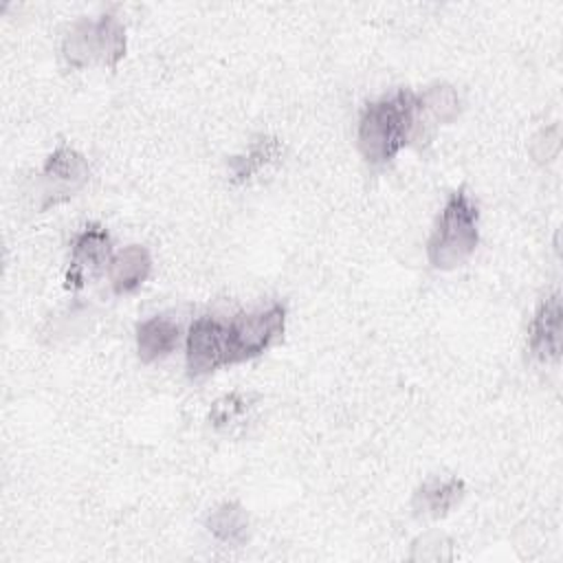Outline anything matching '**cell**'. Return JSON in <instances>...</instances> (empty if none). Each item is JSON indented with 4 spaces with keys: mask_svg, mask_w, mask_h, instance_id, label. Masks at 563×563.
I'll use <instances>...</instances> for the list:
<instances>
[{
    "mask_svg": "<svg viewBox=\"0 0 563 563\" xmlns=\"http://www.w3.org/2000/svg\"><path fill=\"white\" fill-rule=\"evenodd\" d=\"M284 328L286 308L282 303L229 321L200 317L187 332V374L200 378L220 367L255 358L282 341Z\"/></svg>",
    "mask_w": 563,
    "mask_h": 563,
    "instance_id": "obj_1",
    "label": "cell"
},
{
    "mask_svg": "<svg viewBox=\"0 0 563 563\" xmlns=\"http://www.w3.org/2000/svg\"><path fill=\"white\" fill-rule=\"evenodd\" d=\"M420 97L400 88L367 103L358 119V150L369 165L389 163L413 136Z\"/></svg>",
    "mask_w": 563,
    "mask_h": 563,
    "instance_id": "obj_2",
    "label": "cell"
},
{
    "mask_svg": "<svg viewBox=\"0 0 563 563\" xmlns=\"http://www.w3.org/2000/svg\"><path fill=\"white\" fill-rule=\"evenodd\" d=\"M479 211L464 187L453 191L440 211L435 229L427 242L429 264L438 271H451L464 264L479 242Z\"/></svg>",
    "mask_w": 563,
    "mask_h": 563,
    "instance_id": "obj_3",
    "label": "cell"
},
{
    "mask_svg": "<svg viewBox=\"0 0 563 563\" xmlns=\"http://www.w3.org/2000/svg\"><path fill=\"white\" fill-rule=\"evenodd\" d=\"M62 53L73 68H84L92 62L114 68L125 53V29L114 15L99 20H77L64 37Z\"/></svg>",
    "mask_w": 563,
    "mask_h": 563,
    "instance_id": "obj_4",
    "label": "cell"
},
{
    "mask_svg": "<svg viewBox=\"0 0 563 563\" xmlns=\"http://www.w3.org/2000/svg\"><path fill=\"white\" fill-rule=\"evenodd\" d=\"M88 176H90V167L86 163V158L62 145L57 147L44 163V169H42V202H40V209H48V207H55L64 200H68L75 191H79L86 183H88Z\"/></svg>",
    "mask_w": 563,
    "mask_h": 563,
    "instance_id": "obj_5",
    "label": "cell"
},
{
    "mask_svg": "<svg viewBox=\"0 0 563 563\" xmlns=\"http://www.w3.org/2000/svg\"><path fill=\"white\" fill-rule=\"evenodd\" d=\"M110 255H112V246H110L108 231L99 224L84 227L70 244V260H68V268H66V288L68 290L84 288L90 279H95L112 262Z\"/></svg>",
    "mask_w": 563,
    "mask_h": 563,
    "instance_id": "obj_6",
    "label": "cell"
},
{
    "mask_svg": "<svg viewBox=\"0 0 563 563\" xmlns=\"http://www.w3.org/2000/svg\"><path fill=\"white\" fill-rule=\"evenodd\" d=\"M561 295L552 292L539 303L530 321L528 345L543 363H554L561 356Z\"/></svg>",
    "mask_w": 563,
    "mask_h": 563,
    "instance_id": "obj_7",
    "label": "cell"
},
{
    "mask_svg": "<svg viewBox=\"0 0 563 563\" xmlns=\"http://www.w3.org/2000/svg\"><path fill=\"white\" fill-rule=\"evenodd\" d=\"M180 339V328L169 317L156 314L139 323L136 328V352L141 363H154L174 352Z\"/></svg>",
    "mask_w": 563,
    "mask_h": 563,
    "instance_id": "obj_8",
    "label": "cell"
},
{
    "mask_svg": "<svg viewBox=\"0 0 563 563\" xmlns=\"http://www.w3.org/2000/svg\"><path fill=\"white\" fill-rule=\"evenodd\" d=\"M152 273V257L145 246L130 244L110 262V286L117 295L134 292Z\"/></svg>",
    "mask_w": 563,
    "mask_h": 563,
    "instance_id": "obj_9",
    "label": "cell"
},
{
    "mask_svg": "<svg viewBox=\"0 0 563 563\" xmlns=\"http://www.w3.org/2000/svg\"><path fill=\"white\" fill-rule=\"evenodd\" d=\"M464 497V482L457 477H431L413 493V510L442 517Z\"/></svg>",
    "mask_w": 563,
    "mask_h": 563,
    "instance_id": "obj_10",
    "label": "cell"
},
{
    "mask_svg": "<svg viewBox=\"0 0 563 563\" xmlns=\"http://www.w3.org/2000/svg\"><path fill=\"white\" fill-rule=\"evenodd\" d=\"M207 528L216 539H220L224 543H231V545H238L249 534L246 510L235 501H227V504H222V506H218L209 512Z\"/></svg>",
    "mask_w": 563,
    "mask_h": 563,
    "instance_id": "obj_11",
    "label": "cell"
},
{
    "mask_svg": "<svg viewBox=\"0 0 563 563\" xmlns=\"http://www.w3.org/2000/svg\"><path fill=\"white\" fill-rule=\"evenodd\" d=\"M279 154H282L279 141H275V139H260V141H255L246 154L233 156L229 161V169L233 174V180L242 183V180L251 178L262 167H266L271 161L279 158Z\"/></svg>",
    "mask_w": 563,
    "mask_h": 563,
    "instance_id": "obj_12",
    "label": "cell"
},
{
    "mask_svg": "<svg viewBox=\"0 0 563 563\" xmlns=\"http://www.w3.org/2000/svg\"><path fill=\"white\" fill-rule=\"evenodd\" d=\"M420 108H427L438 121H451L457 114V95L449 86H435L420 95Z\"/></svg>",
    "mask_w": 563,
    "mask_h": 563,
    "instance_id": "obj_13",
    "label": "cell"
},
{
    "mask_svg": "<svg viewBox=\"0 0 563 563\" xmlns=\"http://www.w3.org/2000/svg\"><path fill=\"white\" fill-rule=\"evenodd\" d=\"M244 413H246V398H242L240 394H229L213 402L209 416L216 427H229L235 420H240Z\"/></svg>",
    "mask_w": 563,
    "mask_h": 563,
    "instance_id": "obj_14",
    "label": "cell"
}]
</instances>
